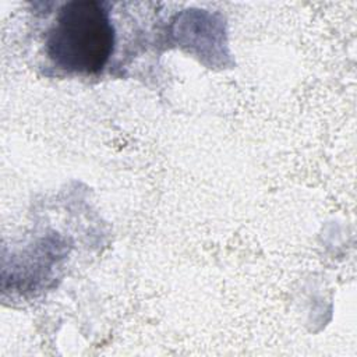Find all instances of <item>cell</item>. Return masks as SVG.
<instances>
[{"instance_id":"cell-1","label":"cell","mask_w":357,"mask_h":357,"mask_svg":"<svg viewBox=\"0 0 357 357\" xmlns=\"http://www.w3.org/2000/svg\"><path fill=\"white\" fill-rule=\"evenodd\" d=\"M116 31L109 4L98 0L63 3L45 33V54L60 71L102 73L114 52Z\"/></svg>"}]
</instances>
